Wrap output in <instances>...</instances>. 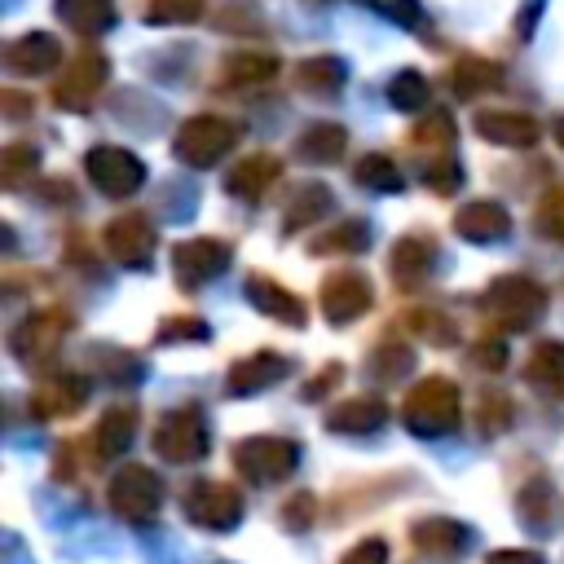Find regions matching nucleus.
<instances>
[{"label":"nucleus","mask_w":564,"mask_h":564,"mask_svg":"<svg viewBox=\"0 0 564 564\" xmlns=\"http://www.w3.org/2000/svg\"><path fill=\"white\" fill-rule=\"evenodd\" d=\"M458 414H463V401H458V388L445 379V375H427L410 388L405 405H401V419L414 436H445L458 427Z\"/></svg>","instance_id":"1"},{"label":"nucleus","mask_w":564,"mask_h":564,"mask_svg":"<svg viewBox=\"0 0 564 564\" xmlns=\"http://www.w3.org/2000/svg\"><path fill=\"white\" fill-rule=\"evenodd\" d=\"M480 304H485V313H489L494 322H502L507 330H529V326L546 313V291H542L533 278L507 273V278H494V282H489V291L480 295Z\"/></svg>","instance_id":"2"},{"label":"nucleus","mask_w":564,"mask_h":564,"mask_svg":"<svg viewBox=\"0 0 564 564\" xmlns=\"http://www.w3.org/2000/svg\"><path fill=\"white\" fill-rule=\"evenodd\" d=\"M238 141V128L220 115H194L176 128V141H172V154L189 167H212L216 159H225Z\"/></svg>","instance_id":"3"},{"label":"nucleus","mask_w":564,"mask_h":564,"mask_svg":"<svg viewBox=\"0 0 564 564\" xmlns=\"http://www.w3.org/2000/svg\"><path fill=\"white\" fill-rule=\"evenodd\" d=\"M234 463L251 485H278L295 471L300 445L286 436H247L234 445Z\"/></svg>","instance_id":"4"},{"label":"nucleus","mask_w":564,"mask_h":564,"mask_svg":"<svg viewBox=\"0 0 564 564\" xmlns=\"http://www.w3.org/2000/svg\"><path fill=\"white\" fill-rule=\"evenodd\" d=\"M181 507H185L189 524H198L207 533H229L242 520V494L234 485H220V480H194L185 489Z\"/></svg>","instance_id":"5"},{"label":"nucleus","mask_w":564,"mask_h":564,"mask_svg":"<svg viewBox=\"0 0 564 564\" xmlns=\"http://www.w3.org/2000/svg\"><path fill=\"white\" fill-rule=\"evenodd\" d=\"M207 445H212V432H207L203 410H194V405L172 410V414L154 427V449H159V458H167V463H198V458L207 454Z\"/></svg>","instance_id":"6"},{"label":"nucleus","mask_w":564,"mask_h":564,"mask_svg":"<svg viewBox=\"0 0 564 564\" xmlns=\"http://www.w3.org/2000/svg\"><path fill=\"white\" fill-rule=\"evenodd\" d=\"M159 502H163V480L150 467L128 463V467L115 471V480H110V507H115V516H123L128 524H145L159 511Z\"/></svg>","instance_id":"7"},{"label":"nucleus","mask_w":564,"mask_h":564,"mask_svg":"<svg viewBox=\"0 0 564 564\" xmlns=\"http://www.w3.org/2000/svg\"><path fill=\"white\" fill-rule=\"evenodd\" d=\"M75 330V317L70 313H62V308H40V313H31V317H22L18 326H13V335H9V348L18 352V361H48L57 348H62V339Z\"/></svg>","instance_id":"8"},{"label":"nucleus","mask_w":564,"mask_h":564,"mask_svg":"<svg viewBox=\"0 0 564 564\" xmlns=\"http://www.w3.org/2000/svg\"><path fill=\"white\" fill-rule=\"evenodd\" d=\"M84 172L93 176V185L106 194V198H128L145 185V163L132 154V150H119V145H97L88 150L84 159Z\"/></svg>","instance_id":"9"},{"label":"nucleus","mask_w":564,"mask_h":564,"mask_svg":"<svg viewBox=\"0 0 564 564\" xmlns=\"http://www.w3.org/2000/svg\"><path fill=\"white\" fill-rule=\"evenodd\" d=\"M229 260H234L229 242H220V238H189V242L172 247V278L185 291H198L203 282L220 278L229 269Z\"/></svg>","instance_id":"10"},{"label":"nucleus","mask_w":564,"mask_h":564,"mask_svg":"<svg viewBox=\"0 0 564 564\" xmlns=\"http://www.w3.org/2000/svg\"><path fill=\"white\" fill-rule=\"evenodd\" d=\"M101 247L115 264L123 269H145L150 264V251H154V225L141 216V212H123L106 225L101 234Z\"/></svg>","instance_id":"11"},{"label":"nucleus","mask_w":564,"mask_h":564,"mask_svg":"<svg viewBox=\"0 0 564 564\" xmlns=\"http://www.w3.org/2000/svg\"><path fill=\"white\" fill-rule=\"evenodd\" d=\"M106 75H110L106 57L88 48V53L70 57L66 75H62V79H57V88H53V101H57L62 110H88V106L97 101V93L106 88Z\"/></svg>","instance_id":"12"},{"label":"nucleus","mask_w":564,"mask_h":564,"mask_svg":"<svg viewBox=\"0 0 564 564\" xmlns=\"http://www.w3.org/2000/svg\"><path fill=\"white\" fill-rule=\"evenodd\" d=\"M370 300H375V291H370V282H366L361 273L339 269V273H330V278L322 282V313H326L330 326L357 322V317L370 308Z\"/></svg>","instance_id":"13"},{"label":"nucleus","mask_w":564,"mask_h":564,"mask_svg":"<svg viewBox=\"0 0 564 564\" xmlns=\"http://www.w3.org/2000/svg\"><path fill=\"white\" fill-rule=\"evenodd\" d=\"M84 401H88L84 375L57 370V375H48V379L35 383V392H31V414L44 419V423H53V419H70L75 410H84Z\"/></svg>","instance_id":"14"},{"label":"nucleus","mask_w":564,"mask_h":564,"mask_svg":"<svg viewBox=\"0 0 564 564\" xmlns=\"http://www.w3.org/2000/svg\"><path fill=\"white\" fill-rule=\"evenodd\" d=\"M516 516L533 533H555L564 524V494L551 485V476H533L516 498Z\"/></svg>","instance_id":"15"},{"label":"nucleus","mask_w":564,"mask_h":564,"mask_svg":"<svg viewBox=\"0 0 564 564\" xmlns=\"http://www.w3.org/2000/svg\"><path fill=\"white\" fill-rule=\"evenodd\" d=\"M432 269H436V242L427 234H405V238L392 242L388 273H392L397 286H405V291L410 286H423L432 278Z\"/></svg>","instance_id":"16"},{"label":"nucleus","mask_w":564,"mask_h":564,"mask_svg":"<svg viewBox=\"0 0 564 564\" xmlns=\"http://www.w3.org/2000/svg\"><path fill=\"white\" fill-rule=\"evenodd\" d=\"M286 375H291V361H286L282 352L260 348V352H247L242 361L229 366V392H234V397H251V392L273 388V383L286 379Z\"/></svg>","instance_id":"17"},{"label":"nucleus","mask_w":564,"mask_h":564,"mask_svg":"<svg viewBox=\"0 0 564 564\" xmlns=\"http://www.w3.org/2000/svg\"><path fill=\"white\" fill-rule=\"evenodd\" d=\"M454 234L467 238V242H498V238L511 234V216H507L502 203L480 198V203H467V207L454 212Z\"/></svg>","instance_id":"18"},{"label":"nucleus","mask_w":564,"mask_h":564,"mask_svg":"<svg viewBox=\"0 0 564 564\" xmlns=\"http://www.w3.org/2000/svg\"><path fill=\"white\" fill-rule=\"evenodd\" d=\"M57 57H62V44L48 31H26L22 40H13L4 48V66L13 75H44L57 66Z\"/></svg>","instance_id":"19"},{"label":"nucleus","mask_w":564,"mask_h":564,"mask_svg":"<svg viewBox=\"0 0 564 564\" xmlns=\"http://www.w3.org/2000/svg\"><path fill=\"white\" fill-rule=\"evenodd\" d=\"M242 291H247V300H251L264 317L286 322V326H304V304H300V295H291L282 282H273V278H264V273H251Z\"/></svg>","instance_id":"20"},{"label":"nucleus","mask_w":564,"mask_h":564,"mask_svg":"<svg viewBox=\"0 0 564 564\" xmlns=\"http://www.w3.org/2000/svg\"><path fill=\"white\" fill-rule=\"evenodd\" d=\"M414 546L427 555V560H454V555H463L467 546H471V529L467 524H458V520H423V524H414Z\"/></svg>","instance_id":"21"},{"label":"nucleus","mask_w":564,"mask_h":564,"mask_svg":"<svg viewBox=\"0 0 564 564\" xmlns=\"http://www.w3.org/2000/svg\"><path fill=\"white\" fill-rule=\"evenodd\" d=\"M476 132H480L485 141L511 145V150L538 141V123H533L529 115H520V110H485V115H476Z\"/></svg>","instance_id":"22"},{"label":"nucleus","mask_w":564,"mask_h":564,"mask_svg":"<svg viewBox=\"0 0 564 564\" xmlns=\"http://www.w3.org/2000/svg\"><path fill=\"white\" fill-rule=\"evenodd\" d=\"M278 176H282V163H278L273 154H247L242 163H234V167H229L225 189H229V194H238V198H260Z\"/></svg>","instance_id":"23"},{"label":"nucleus","mask_w":564,"mask_h":564,"mask_svg":"<svg viewBox=\"0 0 564 564\" xmlns=\"http://www.w3.org/2000/svg\"><path fill=\"white\" fill-rule=\"evenodd\" d=\"M326 423H330V432H352V436H366V432H375L379 423H388V405H383L379 397H348V401L330 405Z\"/></svg>","instance_id":"24"},{"label":"nucleus","mask_w":564,"mask_h":564,"mask_svg":"<svg viewBox=\"0 0 564 564\" xmlns=\"http://www.w3.org/2000/svg\"><path fill=\"white\" fill-rule=\"evenodd\" d=\"M524 383H533L546 397H564V344L546 339L524 361Z\"/></svg>","instance_id":"25"},{"label":"nucleus","mask_w":564,"mask_h":564,"mask_svg":"<svg viewBox=\"0 0 564 564\" xmlns=\"http://www.w3.org/2000/svg\"><path fill=\"white\" fill-rule=\"evenodd\" d=\"M132 436H137V410L132 405H115V410L101 414V423L93 432V445H97L101 458H119L132 445Z\"/></svg>","instance_id":"26"},{"label":"nucleus","mask_w":564,"mask_h":564,"mask_svg":"<svg viewBox=\"0 0 564 564\" xmlns=\"http://www.w3.org/2000/svg\"><path fill=\"white\" fill-rule=\"evenodd\" d=\"M344 145H348V132L339 123H313L300 132L295 154L304 163H335V159H344Z\"/></svg>","instance_id":"27"},{"label":"nucleus","mask_w":564,"mask_h":564,"mask_svg":"<svg viewBox=\"0 0 564 564\" xmlns=\"http://www.w3.org/2000/svg\"><path fill=\"white\" fill-rule=\"evenodd\" d=\"M57 13L79 35H101L115 22V0H57Z\"/></svg>","instance_id":"28"},{"label":"nucleus","mask_w":564,"mask_h":564,"mask_svg":"<svg viewBox=\"0 0 564 564\" xmlns=\"http://www.w3.org/2000/svg\"><path fill=\"white\" fill-rule=\"evenodd\" d=\"M330 207H335V198H330V189H326V185H304V189L291 198V207H286L282 234H295V229L313 225V220H317V216H326Z\"/></svg>","instance_id":"29"},{"label":"nucleus","mask_w":564,"mask_h":564,"mask_svg":"<svg viewBox=\"0 0 564 564\" xmlns=\"http://www.w3.org/2000/svg\"><path fill=\"white\" fill-rule=\"evenodd\" d=\"M295 79H300V88H308V93H339L344 79H348V66H344L339 57H326V53H322V57L300 62Z\"/></svg>","instance_id":"30"},{"label":"nucleus","mask_w":564,"mask_h":564,"mask_svg":"<svg viewBox=\"0 0 564 564\" xmlns=\"http://www.w3.org/2000/svg\"><path fill=\"white\" fill-rule=\"evenodd\" d=\"M370 247V225L366 220H339V225H330V229H322L317 238H313V251L317 256H330V251H366Z\"/></svg>","instance_id":"31"},{"label":"nucleus","mask_w":564,"mask_h":564,"mask_svg":"<svg viewBox=\"0 0 564 564\" xmlns=\"http://www.w3.org/2000/svg\"><path fill=\"white\" fill-rule=\"evenodd\" d=\"M449 84H454L458 97H476V93L498 84V66L485 62V57H458V66L449 70Z\"/></svg>","instance_id":"32"},{"label":"nucleus","mask_w":564,"mask_h":564,"mask_svg":"<svg viewBox=\"0 0 564 564\" xmlns=\"http://www.w3.org/2000/svg\"><path fill=\"white\" fill-rule=\"evenodd\" d=\"M352 176L366 189H379V194H397L401 189V172H397V163L388 154H361L357 167H352Z\"/></svg>","instance_id":"33"},{"label":"nucleus","mask_w":564,"mask_h":564,"mask_svg":"<svg viewBox=\"0 0 564 564\" xmlns=\"http://www.w3.org/2000/svg\"><path fill=\"white\" fill-rule=\"evenodd\" d=\"M405 330L419 335L423 344H454V339H458L454 322H449L445 313H436V308H410V313H405Z\"/></svg>","instance_id":"34"},{"label":"nucleus","mask_w":564,"mask_h":564,"mask_svg":"<svg viewBox=\"0 0 564 564\" xmlns=\"http://www.w3.org/2000/svg\"><path fill=\"white\" fill-rule=\"evenodd\" d=\"M410 370H414V352L401 348V344H383V348H375V357H370V379H375V383H401Z\"/></svg>","instance_id":"35"},{"label":"nucleus","mask_w":564,"mask_h":564,"mask_svg":"<svg viewBox=\"0 0 564 564\" xmlns=\"http://www.w3.org/2000/svg\"><path fill=\"white\" fill-rule=\"evenodd\" d=\"M93 366H97V375H106L110 383H137V379L145 375V366H141L132 352H123V348H93Z\"/></svg>","instance_id":"36"},{"label":"nucleus","mask_w":564,"mask_h":564,"mask_svg":"<svg viewBox=\"0 0 564 564\" xmlns=\"http://www.w3.org/2000/svg\"><path fill=\"white\" fill-rule=\"evenodd\" d=\"M278 70V62L269 57V53H234L229 62H225V84H260V79H269Z\"/></svg>","instance_id":"37"},{"label":"nucleus","mask_w":564,"mask_h":564,"mask_svg":"<svg viewBox=\"0 0 564 564\" xmlns=\"http://www.w3.org/2000/svg\"><path fill=\"white\" fill-rule=\"evenodd\" d=\"M388 101H392L397 110H423V101H427V79H423L419 70H397V75L388 79Z\"/></svg>","instance_id":"38"},{"label":"nucleus","mask_w":564,"mask_h":564,"mask_svg":"<svg viewBox=\"0 0 564 564\" xmlns=\"http://www.w3.org/2000/svg\"><path fill=\"white\" fill-rule=\"evenodd\" d=\"M35 167H40V150L26 145V141H13V145L4 150V159H0L4 185H22L26 176H35Z\"/></svg>","instance_id":"39"},{"label":"nucleus","mask_w":564,"mask_h":564,"mask_svg":"<svg viewBox=\"0 0 564 564\" xmlns=\"http://www.w3.org/2000/svg\"><path fill=\"white\" fill-rule=\"evenodd\" d=\"M203 13V0H145V22L167 26V22H194Z\"/></svg>","instance_id":"40"},{"label":"nucleus","mask_w":564,"mask_h":564,"mask_svg":"<svg viewBox=\"0 0 564 564\" xmlns=\"http://www.w3.org/2000/svg\"><path fill=\"white\" fill-rule=\"evenodd\" d=\"M414 141L427 145V150H445V145L454 141V119H449L445 110H432V115L414 128Z\"/></svg>","instance_id":"41"},{"label":"nucleus","mask_w":564,"mask_h":564,"mask_svg":"<svg viewBox=\"0 0 564 564\" xmlns=\"http://www.w3.org/2000/svg\"><path fill=\"white\" fill-rule=\"evenodd\" d=\"M313 516H317V498H313V494H291V498L282 502V511H278L282 529H291V533H304V529L313 524Z\"/></svg>","instance_id":"42"},{"label":"nucleus","mask_w":564,"mask_h":564,"mask_svg":"<svg viewBox=\"0 0 564 564\" xmlns=\"http://www.w3.org/2000/svg\"><path fill=\"white\" fill-rule=\"evenodd\" d=\"M212 330L198 322V317H163V326H159V344H185V339H207Z\"/></svg>","instance_id":"43"},{"label":"nucleus","mask_w":564,"mask_h":564,"mask_svg":"<svg viewBox=\"0 0 564 564\" xmlns=\"http://www.w3.org/2000/svg\"><path fill=\"white\" fill-rule=\"evenodd\" d=\"M511 401L502 397V392H485L480 397V423H485V432H502V427H511Z\"/></svg>","instance_id":"44"},{"label":"nucleus","mask_w":564,"mask_h":564,"mask_svg":"<svg viewBox=\"0 0 564 564\" xmlns=\"http://www.w3.org/2000/svg\"><path fill=\"white\" fill-rule=\"evenodd\" d=\"M423 176H427V185H432L436 194H449V189L463 185V167H458L454 159H432V163L423 167Z\"/></svg>","instance_id":"45"},{"label":"nucleus","mask_w":564,"mask_h":564,"mask_svg":"<svg viewBox=\"0 0 564 564\" xmlns=\"http://www.w3.org/2000/svg\"><path fill=\"white\" fill-rule=\"evenodd\" d=\"M538 229H542L546 238L564 242V189H560V194H551V198L538 207Z\"/></svg>","instance_id":"46"},{"label":"nucleus","mask_w":564,"mask_h":564,"mask_svg":"<svg viewBox=\"0 0 564 564\" xmlns=\"http://www.w3.org/2000/svg\"><path fill=\"white\" fill-rule=\"evenodd\" d=\"M339 564H388V542H383V538H366V542H357Z\"/></svg>","instance_id":"47"},{"label":"nucleus","mask_w":564,"mask_h":564,"mask_svg":"<svg viewBox=\"0 0 564 564\" xmlns=\"http://www.w3.org/2000/svg\"><path fill=\"white\" fill-rule=\"evenodd\" d=\"M471 361H476V366H494V370H502V366H507V344H502V339H480Z\"/></svg>","instance_id":"48"},{"label":"nucleus","mask_w":564,"mask_h":564,"mask_svg":"<svg viewBox=\"0 0 564 564\" xmlns=\"http://www.w3.org/2000/svg\"><path fill=\"white\" fill-rule=\"evenodd\" d=\"M339 379H344V366H335V361H330L322 375H313V379H308V388H304V401H317V397H326V392H330V383H339Z\"/></svg>","instance_id":"49"},{"label":"nucleus","mask_w":564,"mask_h":564,"mask_svg":"<svg viewBox=\"0 0 564 564\" xmlns=\"http://www.w3.org/2000/svg\"><path fill=\"white\" fill-rule=\"evenodd\" d=\"M485 564H542L538 551H520V546H507V551H494Z\"/></svg>","instance_id":"50"},{"label":"nucleus","mask_w":564,"mask_h":564,"mask_svg":"<svg viewBox=\"0 0 564 564\" xmlns=\"http://www.w3.org/2000/svg\"><path fill=\"white\" fill-rule=\"evenodd\" d=\"M555 141H560V150H564V119L555 123Z\"/></svg>","instance_id":"51"}]
</instances>
